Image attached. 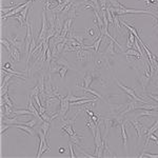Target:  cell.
I'll list each match as a JSON object with an SVG mask.
<instances>
[{
  "mask_svg": "<svg viewBox=\"0 0 158 158\" xmlns=\"http://www.w3.org/2000/svg\"><path fill=\"white\" fill-rule=\"evenodd\" d=\"M115 81H116L117 85H118V87L120 88L124 93H126V94H128L129 96H131L132 98H133V99L137 100L138 102H141V103H145V104L149 103V101H145V100H143L142 98L138 97L137 95L135 94V90H134V88H129V87H126V85H123L122 83H121L120 81H119L118 79H117L116 77H115Z\"/></svg>",
  "mask_w": 158,
  "mask_h": 158,
  "instance_id": "cell-1",
  "label": "cell"
},
{
  "mask_svg": "<svg viewBox=\"0 0 158 158\" xmlns=\"http://www.w3.org/2000/svg\"><path fill=\"white\" fill-rule=\"evenodd\" d=\"M47 9H43L42 11V25H41V31L39 32V37L37 39V43L41 42L42 40L47 38V31H49V23H47V13H45Z\"/></svg>",
  "mask_w": 158,
  "mask_h": 158,
  "instance_id": "cell-2",
  "label": "cell"
},
{
  "mask_svg": "<svg viewBox=\"0 0 158 158\" xmlns=\"http://www.w3.org/2000/svg\"><path fill=\"white\" fill-rule=\"evenodd\" d=\"M59 99H60V110H59V119L62 121L64 120L66 116V113H68L69 109H70V101L66 99V97H62L61 95L59 96Z\"/></svg>",
  "mask_w": 158,
  "mask_h": 158,
  "instance_id": "cell-3",
  "label": "cell"
},
{
  "mask_svg": "<svg viewBox=\"0 0 158 158\" xmlns=\"http://www.w3.org/2000/svg\"><path fill=\"white\" fill-rule=\"evenodd\" d=\"M94 64H95V68L97 69L105 68V66H109V58H107L104 53L103 54H99V56L94 58Z\"/></svg>",
  "mask_w": 158,
  "mask_h": 158,
  "instance_id": "cell-4",
  "label": "cell"
},
{
  "mask_svg": "<svg viewBox=\"0 0 158 158\" xmlns=\"http://www.w3.org/2000/svg\"><path fill=\"white\" fill-rule=\"evenodd\" d=\"M77 53V59L79 61H91L93 58V54L87 49H81Z\"/></svg>",
  "mask_w": 158,
  "mask_h": 158,
  "instance_id": "cell-5",
  "label": "cell"
},
{
  "mask_svg": "<svg viewBox=\"0 0 158 158\" xmlns=\"http://www.w3.org/2000/svg\"><path fill=\"white\" fill-rule=\"evenodd\" d=\"M8 40L14 47H17L20 52L23 50V39L20 36H15V38H8Z\"/></svg>",
  "mask_w": 158,
  "mask_h": 158,
  "instance_id": "cell-6",
  "label": "cell"
},
{
  "mask_svg": "<svg viewBox=\"0 0 158 158\" xmlns=\"http://www.w3.org/2000/svg\"><path fill=\"white\" fill-rule=\"evenodd\" d=\"M26 109L30 110V111L32 112L33 116H35L36 118L41 119V116H40V113H39V110L36 109V107H34V104H33V97L28 96V107H26Z\"/></svg>",
  "mask_w": 158,
  "mask_h": 158,
  "instance_id": "cell-7",
  "label": "cell"
},
{
  "mask_svg": "<svg viewBox=\"0 0 158 158\" xmlns=\"http://www.w3.org/2000/svg\"><path fill=\"white\" fill-rule=\"evenodd\" d=\"M13 126H16V128L20 129V130L24 131L26 134H28L30 136H36L37 135V133H36V131L34 129L32 128V126H25V124H22V123H14Z\"/></svg>",
  "mask_w": 158,
  "mask_h": 158,
  "instance_id": "cell-8",
  "label": "cell"
},
{
  "mask_svg": "<svg viewBox=\"0 0 158 158\" xmlns=\"http://www.w3.org/2000/svg\"><path fill=\"white\" fill-rule=\"evenodd\" d=\"M131 124L132 126H133L134 129L136 130V132H137V136H138V140L140 141L141 139V136H142V130H143V126L141 124V122H139V121L136 119V120H133V121H130L129 122Z\"/></svg>",
  "mask_w": 158,
  "mask_h": 158,
  "instance_id": "cell-9",
  "label": "cell"
},
{
  "mask_svg": "<svg viewBox=\"0 0 158 158\" xmlns=\"http://www.w3.org/2000/svg\"><path fill=\"white\" fill-rule=\"evenodd\" d=\"M52 61H55L57 64H59L60 66H66V68H69V70H74L75 71V69L74 68H72V66H71V63L68 61V59L66 58H64V57H62V56H59V57H57L55 60H52Z\"/></svg>",
  "mask_w": 158,
  "mask_h": 158,
  "instance_id": "cell-10",
  "label": "cell"
},
{
  "mask_svg": "<svg viewBox=\"0 0 158 158\" xmlns=\"http://www.w3.org/2000/svg\"><path fill=\"white\" fill-rule=\"evenodd\" d=\"M120 128H121V138H122V143L126 148V151L128 152V135H126V126H124V122H122L120 124Z\"/></svg>",
  "mask_w": 158,
  "mask_h": 158,
  "instance_id": "cell-11",
  "label": "cell"
},
{
  "mask_svg": "<svg viewBox=\"0 0 158 158\" xmlns=\"http://www.w3.org/2000/svg\"><path fill=\"white\" fill-rule=\"evenodd\" d=\"M93 81V74L92 72H87L85 75V77H83V87L85 88H90L91 87V83H92Z\"/></svg>",
  "mask_w": 158,
  "mask_h": 158,
  "instance_id": "cell-12",
  "label": "cell"
},
{
  "mask_svg": "<svg viewBox=\"0 0 158 158\" xmlns=\"http://www.w3.org/2000/svg\"><path fill=\"white\" fill-rule=\"evenodd\" d=\"M77 88H81V90H83L85 92H87L88 93V94H92V95H94L95 97H97L98 99H101V100H103V98H102L101 95L99 94V93H97L96 91H94V90H92V88H85V87H81L80 85H78L77 83Z\"/></svg>",
  "mask_w": 158,
  "mask_h": 158,
  "instance_id": "cell-13",
  "label": "cell"
},
{
  "mask_svg": "<svg viewBox=\"0 0 158 158\" xmlns=\"http://www.w3.org/2000/svg\"><path fill=\"white\" fill-rule=\"evenodd\" d=\"M83 139V136L81 135H78V134H75V135L73 136H70V141L72 143H74V145H76L77 147H81V141Z\"/></svg>",
  "mask_w": 158,
  "mask_h": 158,
  "instance_id": "cell-14",
  "label": "cell"
},
{
  "mask_svg": "<svg viewBox=\"0 0 158 158\" xmlns=\"http://www.w3.org/2000/svg\"><path fill=\"white\" fill-rule=\"evenodd\" d=\"M124 55L126 56H133V57H137V58H139V59H145L142 56L139 54V52L137 51V50H135V49H128L126 52H124Z\"/></svg>",
  "mask_w": 158,
  "mask_h": 158,
  "instance_id": "cell-15",
  "label": "cell"
},
{
  "mask_svg": "<svg viewBox=\"0 0 158 158\" xmlns=\"http://www.w3.org/2000/svg\"><path fill=\"white\" fill-rule=\"evenodd\" d=\"M11 54V58L13 59V61H16V62H19L21 59V55H20V51L17 49V47H14L12 49V52L9 53Z\"/></svg>",
  "mask_w": 158,
  "mask_h": 158,
  "instance_id": "cell-16",
  "label": "cell"
},
{
  "mask_svg": "<svg viewBox=\"0 0 158 158\" xmlns=\"http://www.w3.org/2000/svg\"><path fill=\"white\" fill-rule=\"evenodd\" d=\"M80 3H75L73 4V6L69 9L68 12V18H71V19H74L75 17H77V6H79Z\"/></svg>",
  "mask_w": 158,
  "mask_h": 158,
  "instance_id": "cell-17",
  "label": "cell"
},
{
  "mask_svg": "<svg viewBox=\"0 0 158 158\" xmlns=\"http://www.w3.org/2000/svg\"><path fill=\"white\" fill-rule=\"evenodd\" d=\"M104 54L107 55V56H109V55H112V56H113V55L116 54V52H115V43L112 41V40L110 41V43L107 45V49H105Z\"/></svg>",
  "mask_w": 158,
  "mask_h": 158,
  "instance_id": "cell-18",
  "label": "cell"
},
{
  "mask_svg": "<svg viewBox=\"0 0 158 158\" xmlns=\"http://www.w3.org/2000/svg\"><path fill=\"white\" fill-rule=\"evenodd\" d=\"M50 126H51V122H49V121H44V120H43V122H42L41 126H40V130L43 132V134L45 135V137H47V133H49Z\"/></svg>",
  "mask_w": 158,
  "mask_h": 158,
  "instance_id": "cell-19",
  "label": "cell"
},
{
  "mask_svg": "<svg viewBox=\"0 0 158 158\" xmlns=\"http://www.w3.org/2000/svg\"><path fill=\"white\" fill-rule=\"evenodd\" d=\"M103 35L104 34H101V35H100V37H98L97 39L94 41V44H93V49H94L95 53L99 52V47H100V44H101L102 39H103Z\"/></svg>",
  "mask_w": 158,
  "mask_h": 158,
  "instance_id": "cell-20",
  "label": "cell"
},
{
  "mask_svg": "<svg viewBox=\"0 0 158 158\" xmlns=\"http://www.w3.org/2000/svg\"><path fill=\"white\" fill-rule=\"evenodd\" d=\"M157 114H155L154 112H152V110H145V112H142V113H139V114H137L135 116V118L136 119H138V118H140V117H145V116H156Z\"/></svg>",
  "mask_w": 158,
  "mask_h": 158,
  "instance_id": "cell-21",
  "label": "cell"
},
{
  "mask_svg": "<svg viewBox=\"0 0 158 158\" xmlns=\"http://www.w3.org/2000/svg\"><path fill=\"white\" fill-rule=\"evenodd\" d=\"M66 100H69L70 102H73V101H79V100H82V99H85V97H77V96H74L73 94H72L71 91H69L68 93V96L66 97Z\"/></svg>",
  "mask_w": 158,
  "mask_h": 158,
  "instance_id": "cell-22",
  "label": "cell"
},
{
  "mask_svg": "<svg viewBox=\"0 0 158 158\" xmlns=\"http://www.w3.org/2000/svg\"><path fill=\"white\" fill-rule=\"evenodd\" d=\"M13 114L17 115V116H19V115H28V116H33L32 112L28 109H25V110H14Z\"/></svg>",
  "mask_w": 158,
  "mask_h": 158,
  "instance_id": "cell-23",
  "label": "cell"
},
{
  "mask_svg": "<svg viewBox=\"0 0 158 158\" xmlns=\"http://www.w3.org/2000/svg\"><path fill=\"white\" fill-rule=\"evenodd\" d=\"M13 18L15 19V20L18 21L19 24H20L21 28H23V26H24V23H26V20L24 19V17H23V16L21 15V14H17V15H15Z\"/></svg>",
  "mask_w": 158,
  "mask_h": 158,
  "instance_id": "cell-24",
  "label": "cell"
},
{
  "mask_svg": "<svg viewBox=\"0 0 158 158\" xmlns=\"http://www.w3.org/2000/svg\"><path fill=\"white\" fill-rule=\"evenodd\" d=\"M158 130V119L156 120V122H155L153 126H151L149 129H148L147 131V135H151V134H154L155 132Z\"/></svg>",
  "mask_w": 158,
  "mask_h": 158,
  "instance_id": "cell-25",
  "label": "cell"
},
{
  "mask_svg": "<svg viewBox=\"0 0 158 158\" xmlns=\"http://www.w3.org/2000/svg\"><path fill=\"white\" fill-rule=\"evenodd\" d=\"M1 45H3L6 49V51L9 53L12 52V47H11V42L9 41L8 39H4V38H1Z\"/></svg>",
  "mask_w": 158,
  "mask_h": 158,
  "instance_id": "cell-26",
  "label": "cell"
},
{
  "mask_svg": "<svg viewBox=\"0 0 158 158\" xmlns=\"http://www.w3.org/2000/svg\"><path fill=\"white\" fill-rule=\"evenodd\" d=\"M109 1H110V3L112 4V6H113L114 9H124V8H126V6H124L123 4H121L118 0H109Z\"/></svg>",
  "mask_w": 158,
  "mask_h": 158,
  "instance_id": "cell-27",
  "label": "cell"
},
{
  "mask_svg": "<svg viewBox=\"0 0 158 158\" xmlns=\"http://www.w3.org/2000/svg\"><path fill=\"white\" fill-rule=\"evenodd\" d=\"M85 34H87V35L88 36V37L94 38V41L96 40V38H95V36H96V33H95V31H94V28H85Z\"/></svg>",
  "mask_w": 158,
  "mask_h": 158,
  "instance_id": "cell-28",
  "label": "cell"
},
{
  "mask_svg": "<svg viewBox=\"0 0 158 158\" xmlns=\"http://www.w3.org/2000/svg\"><path fill=\"white\" fill-rule=\"evenodd\" d=\"M105 12H107V20H109V23L110 24H114L113 15H112V12H111V9H110V8H107Z\"/></svg>",
  "mask_w": 158,
  "mask_h": 158,
  "instance_id": "cell-29",
  "label": "cell"
},
{
  "mask_svg": "<svg viewBox=\"0 0 158 158\" xmlns=\"http://www.w3.org/2000/svg\"><path fill=\"white\" fill-rule=\"evenodd\" d=\"M68 71H69V68H66V66H61V69L59 70V75H60V78L63 80L64 77H66V73H68Z\"/></svg>",
  "mask_w": 158,
  "mask_h": 158,
  "instance_id": "cell-30",
  "label": "cell"
},
{
  "mask_svg": "<svg viewBox=\"0 0 158 158\" xmlns=\"http://www.w3.org/2000/svg\"><path fill=\"white\" fill-rule=\"evenodd\" d=\"M36 95H40V88L39 85H36L34 88L31 90V93H30V96L31 97H34Z\"/></svg>",
  "mask_w": 158,
  "mask_h": 158,
  "instance_id": "cell-31",
  "label": "cell"
},
{
  "mask_svg": "<svg viewBox=\"0 0 158 158\" xmlns=\"http://www.w3.org/2000/svg\"><path fill=\"white\" fill-rule=\"evenodd\" d=\"M137 41H138V40L136 39V40H135V42H134V45H135L136 50H137V51L139 52V54L141 55V56L143 57V58H147V57H145V55H143V50H142V49H141V47H140V44L138 43Z\"/></svg>",
  "mask_w": 158,
  "mask_h": 158,
  "instance_id": "cell-32",
  "label": "cell"
},
{
  "mask_svg": "<svg viewBox=\"0 0 158 158\" xmlns=\"http://www.w3.org/2000/svg\"><path fill=\"white\" fill-rule=\"evenodd\" d=\"M139 157H150V158H158V154H151V153H141L139 155Z\"/></svg>",
  "mask_w": 158,
  "mask_h": 158,
  "instance_id": "cell-33",
  "label": "cell"
},
{
  "mask_svg": "<svg viewBox=\"0 0 158 158\" xmlns=\"http://www.w3.org/2000/svg\"><path fill=\"white\" fill-rule=\"evenodd\" d=\"M37 119H32V120L28 121V122H18V123H22V124H25V126H32V128H34V126H36V123H37Z\"/></svg>",
  "mask_w": 158,
  "mask_h": 158,
  "instance_id": "cell-34",
  "label": "cell"
},
{
  "mask_svg": "<svg viewBox=\"0 0 158 158\" xmlns=\"http://www.w3.org/2000/svg\"><path fill=\"white\" fill-rule=\"evenodd\" d=\"M31 4H32V3H30V4H28V6H25V8H24V9H23V11L21 12V15H22L23 17H24V19H25V20H28V9H30V6H31Z\"/></svg>",
  "mask_w": 158,
  "mask_h": 158,
  "instance_id": "cell-35",
  "label": "cell"
},
{
  "mask_svg": "<svg viewBox=\"0 0 158 158\" xmlns=\"http://www.w3.org/2000/svg\"><path fill=\"white\" fill-rule=\"evenodd\" d=\"M9 83L8 82L3 88H1V97L4 96L6 94H8V91H9Z\"/></svg>",
  "mask_w": 158,
  "mask_h": 158,
  "instance_id": "cell-36",
  "label": "cell"
},
{
  "mask_svg": "<svg viewBox=\"0 0 158 158\" xmlns=\"http://www.w3.org/2000/svg\"><path fill=\"white\" fill-rule=\"evenodd\" d=\"M74 39H76L77 41L79 42V43L81 44H85V38L82 37V36H79V35H74Z\"/></svg>",
  "mask_w": 158,
  "mask_h": 158,
  "instance_id": "cell-37",
  "label": "cell"
},
{
  "mask_svg": "<svg viewBox=\"0 0 158 158\" xmlns=\"http://www.w3.org/2000/svg\"><path fill=\"white\" fill-rule=\"evenodd\" d=\"M73 145V143H72L71 141H70V142H69V149H70V153H71V154H70V156H71L72 158H74V157H77V156H76V154H75V153H74V149H73V145Z\"/></svg>",
  "mask_w": 158,
  "mask_h": 158,
  "instance_id": "cell-38",
  "label": "cell"
},
{
  "mask_svg": "<svg viewBox=\"0 0 158 158\" xmlns=\"http://www.w3.org/2000/svg\"><path fill=\"white\" fill-rule=\"evenodd\" d=\"M11 126H13V124H2V126H1V134H4V131L6 130H8V129H9Z\"/></svg>",
  "mask_w": 158,
  "mask_h": 158,
  "instance_id": "cell-39",
  "label": "cell"
},
{
  "mask_svg": "<svg viewBox=\"0 0 158 158\" xmlns=\"http://www.w3.org/2000/svg\"><path fill=\"white\" fill-rule=\"evenodd\" d=\"M9 68H11V63H9V62H8V63H6L3 66H2V69H9Z\"/></svg>",
  "mask_w": 158,
  "mask_h": 158,
  "instance_id": "cell-40",
  "label": "cell"
},
{
  "mask_svg": "<svg viewBox=\"0 0 158 158\" xmlns=\"http://www.w3.org/2000/svg\"><path fill=\"white\" fill-rule=\"evenodd\" d=\"M126 47H128V49H132V47H133V43L130 41H128V43H126Z\"/></svg>",
  "mask_w": 158,
  "mask_h": 158,
  "instance_id": "cell-41",
  "label": "cell"
},
{
  "mask_svg": "<svg viewBox=\"0 0 158 158\" xmlns=\"http://www.w3.org/2000/svg\"><path fill=\"white\" fill-rule=\"evenodd\" d=\"M64 152H66V150H64L63 148H60V149H59V153H60V154H63Z\"/></svg>",
  "mask_w": 158,
  "mask_h": 158,
  "instance_id": "cell-42",
  "label": "cell"
},
{
  "mask_svg": "<svg viewBox=\"0 0 158 158\" xmlns=\"http://www.w3.org/2000/svg\"><path fill=\"white\" fill-rule=\"evenodd\" d=\"M156 19H157V23H154V24H153L154 28H157L158 26V15H156Z\"/></svg>",
  "mask_w": 158,
  "mask_h": 158,
  "instance_id": "cell-43",
  "label": "cell"
},
{
  "mask_svg": "<svg viewBox=\"0 0 158 158\" xmlns=\"http://www.w3.org/2000/svg\"><path fill=\"white\" fill-rule=\"evenodd\" d=\"M156 60H157V64H158V57H156Z\"/></svg>",
  "mask_w": 158,
  "mask_h": 158,
  "instance_id": "cell-44",
  "label": "cell"
},
{
  "mask_svg": "<svg viewBox=\"0 0 158 158\" xmlns=\"http://www.w3.org/2000/svg\"><path fill=\"white\" fill-rule=\"evenodd\" d=\"M156 79H157V80H158V75H157V77H156Z\"/></svg>",
  "mask_w": 158,
  "mask_h": 158,
  "instance_id": "cell-45",
  "label": "cell"
}]
</instances>
